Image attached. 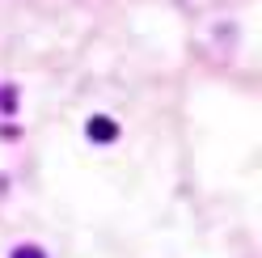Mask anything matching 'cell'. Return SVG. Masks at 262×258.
<instances>
[{
	"instance_id": "6da1fadb",
	"label": "cell",
	"mask_w": 262,
	"mask_h": 258,
	"mask_svg": "<svg viewBox=\"0 0 262 258\" xmlns=\"http://www.w3.org/2000/svg\"><path fill=\"white\" fill-rule=\"evenodd\" d=\"M89 140H97V144H110L114 136H119V127H114V119H106V115H97V119H89Z\"/></svg>"
},
{
	"instance_id": "7a4b0ae2",
	"label": "cell",
	"mask_w": 262,
	"mask_h": 258,
	"mask_svg": "<svg viewBox=\"0 0 262 258\" xmlns=\"http://www.w3.org/2000/svg\"><path fill=\"white\" fill-rule=\"evenodd\" d=\"M13 258H47L38 246H17V250H13Z\"/></svg>"
}]
</instances>
